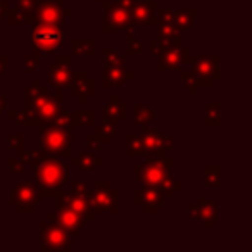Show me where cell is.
<instances>
[{"mask_svg":"<svg viewBox=\"0 0 252 252\" xmlns=\"http://www.w3.org/2000/svg\"><path fill=\"white\" fill-rule=\"evenodd\" d=\"M221 185V168L220 166H206V187L220 189Z\"/></svg>","mask_w":252,"mask_h":252,"instance_id":"29","label":"cell"},{"mask_svg":"<svg viewBox=\"0 0 252 252\" xmlns=\"http://www.w3.org/2000/svg\"><path fill=\"white\" fill-rule=\"evenodd\" d=\"M140 138L144 142L145 156H164L175 145L173 144V138L164 137L158 130H151V128L142 130Z\"/></svg>","mask_w":252,"mask_h":252,"instance_id":"14","label":"cell"},{"mask_svg":"<svg viewBox=\"0 0 252 252\" xmlns=\"http://www.w3.org/2000/svg\"><path fill=\"white\" fill-rule=\"evenodd\" d=\"M64 33L61 26L38 23L33 30V47L38 52H54L56 49L63 47Z\"/></svg>","mask_w":252,"mask_h":252,"instance_id":"7","label":"cell"},{"mask_svg":"<svg viewBox=\"0 0 252 252\" xmlns=\"http://www.w3.org/2000/svg\"><path fill=\"white\" fill-rule=\"evenodd\" d=\"M71 14V9H64L63 4L52 0H40L35 11V23L63 26L64 18Z\"/></svg>","mask_w":252,"mask_h":252,"instance_id":"11","label":"cell"},{"mask_svg":"<svg viewBox=\"0 0 252 252\" xmlns=\"http://www.w3.org/2000/svg\"><path fill=\"white\" fill-rule=\"evenodd\" d=\"M71 57L61 56L56 57V63L50 66L49 73H47V80L52 87L57 88V92H63L66 87H69L71 78H73V71H71Z\"/></svg>","mask_w":252,"mask_h":252,"instance_id":"12","label":"cell"},{"mask_svg":"<svg viewBox=\"0 0 252 252\" xmlns=\"http://www.w3.org/2000/svg\"><path fill=\"white\" fill-rule=\"evenodd\" d=\"M126 156L128 158H137V156H145L144 142L138 135L130 133L126 137Z\"/></svg>","mask_w":252,"mask_h":252,"instance_id":"26","label":"cell"},{"mask_svg":"<svg viewBox=\"0 0 252 252\" xmlns=\"http://www.w3.org/2000/svg\"><path fill=\"white\" fill-rule=\"evenodd\" d=\"M7 11V2H4V0H0V19L4 18V12Z\"/></svg>","mask_w":252,"mask_h":252,"instance_id":"43","label":"cell"},{"mask_svg":"<svg viewBox=\"0 0 252 252\" xmlns=\"http://www.w3.org/2000/svg\"><path fill=\"white\" fill-rule=\"evenodd\" d=\"M92 206L95 213H118V190L112 189L109 182H97Z\"/></svg>","mask_w":252,"mask_h":252,"instance_id":"10","label":"cell"},{"mask_svg":"<svg viewBox=\"0 0 252 252\" xmlns=\"http://www.w3.org/2000/svg\"><path fill=\"white\" fill-rule=\"evenodd\" d=\"M104 56V66H112V64H123V57L116 49H104L102 50Z\"/></svg>","mask_w":252,"mask_h":252,"instance_id":"35","label":"cell"},{"mask_svg":"<svg viewBox=\"0 0 252 252\" xmlns=\"http://www.w3.org/2000/svg\"><path fill=\"white\" fill-rule=\"evenodd\" d=\"M171 166L173 158L168 156H158L154 159H147L142 164L135 166V175H137L138 182L142 185L149 187H158L164 192L166 197H171L175 190H178L180 182L173 180L171 176Z\"/></svg>","mask_w":252,"mask_h":252,"instance_id":"2","label":"cell"},{"mask_svg":"<svg viewBox=\"0 0 252 252\" xmlns=\"http://www.w3.org/2000/svg\"><path fill=\"white\" fill-rule=\"evenodd\" d=\"M5 107H7V97H5V95L0 92V114L5 111Z\"/></svg>","mask_w":252,"mask_h":252,"instance_id":"41","label":"cell"},{"mask_svg":"<svg viewBox=\"0 0 252 252\" xmlns=\"http://www.w3.org/2000/svg\"><path fill=\"white\" fill-rule=\"evenodd\" d=\"M87 145H88V149H90V151H100V147H102L100 137H98L97 133L88 135V137H87Z\"/></svg>","mask_w":252,"mask_h":252,"instance_id":"40","label":"cell"},{"mask_svg":"<svg viewBox=\"0 0 252 252\" xmlns=\"http://www.w3.org/2000/svg\"><path fill=\"white\" fill-rule=\"evenodd\" d=\"M95 112L92 111H76L71 112V128L73 126H94Z\"/></svg>","mask_w":252,"mask_h":252,"instance_id":"27","label":"cell"},{"mask_svg":"<svg viewBox=\"0 0 252 252\" xmlns=\"http://www.w3.org/2000/svg\"><path fill=\"white\" fill-rule=\"evenodd\" d=\"M71 140H73L71 128L54 126L50 123L42 125V151L45 154L71 158Z\"/></svg>","mask_w":252,"mask_h":252,"instance_id":"5","label":"cell"},{"mask_svg":"<svg viewBox=\"0 0 252 252\" xmlns=\"http://www.w3.org/2000/svg\"><path fill=\"white\" fill-rule=\"evenodd\" d=\"M116 131H118V121H111V119H104V123H102V126L98 128L95 133L100 137L102 142H109L112 138V135H116Z\"/></svg>","mask_w":252,"mask_h":252,"instance_id":"30","label":"cell"},{"mask_svg":"<svg viewBox=\"0 0 252 252\" xmlns=\"http://www.w3.org/2000/svg\"><path fill=\"white\" fill-rule=\"evenodd\" d=\"M156 116H158V112H156L151 105L140 104V102L135 104V125L137 126L145 128V126H149V123H151L152 119H156Z\"/></svg>","mask_w":252,"mask_h":252,"instance_id":"25","label":"cell"},{"mask_svg":"<svg viewBox=\"0 0 252 252\" xmlns=\"http://www.w3.org/2000/svg\"><path fill=\"white\" fill-rule=\"evenodd\" d=\"M135 204L142 207L144 213H156L158 207L164 202V192L158 187L142 185V189L135 190Z\"/></svg>","mask_w":252,"mask_h":252,"instance_id":"15","label":"cell"},{"mask_svg":"<svg viewBox=\"0 0 252 252\" xmlns=\"http://www.w3.org/2000/svg\"><path fill=\"white\" fill-rule=\"evenodd\" d=\"M57 2H59V4H63V0H57Z\"/></svg>","mask_w":252,"mask_h":252,"instance_id":"44","label":"cell"},{"mask_svg":"<svg viewBox=\"0 0 252 252\" xmlns=\"http://www.w3.org/2000/svg\"><path fill=\"white\" fill-rule=\"evenodd\" d=\"M73 164L76 166L80 171H95L98 166L104 164V159L97 158V156L90 154V152H83V154L76 156L73 159Z\"/></svg>","mask_w":252,"mask_h":252,"instance_id":"22","label":"cell"},{"mask_svg":"<svg viewBox=\"0 0 252 252\" xmlns=\"http://www.w3.org/2000/svg\"><path fill=\"white\" fill-rule=\"evenodd\" d=\"M16 2H18L16 7L28 18V21L35 23V11H36V5H38L40 0H16Z\"/></svg>","mask_w":252,"mask_h":252,"instance_id":"31","label":"cell"},{"mask_svg":"<svg viewBox=\"0 0 252 252\" xmlns=\"http://www.w3.org/2000/svg\"><path fill=\"white\" fill-rule=\"evenodd\" d=\"M220 121H221L220 104H218V102H214V104H206V125L218 126Z\"/></svg>","mask_w":252,"mask_h":252,"instance_id":"32","label":"cell"},{"mask_svg":"<svg viewBox=\"0 0 252 252\" xmlns=\"http://www.w3.org/2000/svg\"><path fill=\"white\" fill-rule=\"evenodd\" d=\"M69 87L73 95H76V97H90V95L95 94V80L88 78V74L85 71L73 73Z\"/></svg>","mask_w":252,"mask_h":252,"instance_id":"20","label":"cell"},{"mask_svg":"<svg viewBox=\"0 0 252 252\" xmlns=\"http://www.w3.org/2000/svg\"><path fill=\"white\" fill-rule=\"evenodd\" d=\"M197 11L195 9H180V11H175V28L178 33L187 32L190 26L195 21Z\"/></svg>","mask_w":252,"mask_h":252,"instance_id":"24","label":"cell"},{"mask_svg":"<svg viewBox=\"0 0 252 252\" xmlns=\"http://www.w3.org/2000/svg\"><path fill=\"white\" fill-rule=\"evenodd\" d=\"M189 63L192 64V73L197 78H209L218 80L220 78V63L218 56H197L189 57Z\"/></svg>","mask_w":252,"mask_h":252,"instance_id":"16","label":"cell"},{"mask_svg":"<svg viewBox=\"0 0 252 252\" xmlns=\"http://www.w3.org/2000/svg\"><path fill=\"white\" fill-rule=\"evenodd\" d=\"M7 63H9V57L7 56H2V57H0V74H2L5 71V66H7Z\"/></svg>","mask_w":252,"mask_h":252,"instance_id":"42","label":"cell"},{"mask_svg":"<svg viewBox=\"0 0 252 252\" xmlns=\"http://www.w3.org/2000/svg\"><path fill=\"white\" fill-rule=\"evenodd\" d=\"M40 63H42V59H40V54L38 52L32 54V56H26L25 57V69L30 71V73H33V71L38 69Z\"/></svg>","mask_w":252,"mask_h":252,"instance_id":"38","label":"cell"},{"mask_svg":"<svg viewBox=\"0 0 252 252\" xmlns=\"http://www.w3.org/2000/svg\"><path fill=\"white\" fill-rule=\"evenodd\" d=\"M42 251H71L69 235L64 228H61L56 221H42Z\"/></svg>","mask_w":252,"mask_h":252,"instance_id":"8","label":"cell"},{"mask_svg":"<svg viewBox=\"0 0 252 252\" xmlns=\"http://www.w3.org/2000/svg\"><path fill=\"white\" fill-rule=\"evenodd\" d=\"M9 168H11V173H14V175H23L25 173V162L19 158H11L9 159Z\"/></svg>","mask_w":252,"mask_h":252,"instance_id":"39","label":"cell"},{"mask_svg":"<svg viewBox=\"0 0 252 252\" xmlns=\"http://www.w3.org/2000/svg\"><path fill=\"white\" fill-rule=\"evenodd\" d=\"M40 202L38 183L25 182L18 183L9 197V204L16 207L18 213H32L33 207Z\"/></svg>","mask_w":252,"mask_h":252,"instance_id":"9","label":"cell"},{"mask_svg":"<svg viewBox=\"0 0 252 252\" xmlns=\"http://www.w3.org/2000/svg\"><path fill=\"white\" fill-rule=\"evenodd\" d=\"M71 50L74 56H95V42L94 40H74L71 43Z\"/></svg>","mask_w":252,"mask_h":252,"instance_id":"28","label":"cell"},{"mask_svg":"<svg viewBox=\"0 0 252 252\" xmlns=\"http://www.w3.org/2000/svg\"><path fill=\"white\" fill-rule=\"evenodd\" d=\"M126 116V105L119 102L118 95H112L109 104L104 107V119H111V121H119Z\"/></svg>","mask_w":252,"mask_h":252,"instance_id":"23","label":"cell"},{"mask_svg":"<svg viewBox=\"0 0 252 252\" xmlns=\"http://www.w3.org/2000/svg\"><path fill=\"white\" fill-rule=\"evenodd\" d=\"M189 216L190 220H202L206 228H213L214 221L218 220V206L213 200L200 197L197 204H192L189 207Z\"/></svg>","mask_w":252,"mask_h":252,"instance_id":"18","label":"cell"},{"mask_svg":"<svg viewBox=\"0 0 252 252\" xmlns=\"http://www.w3.org/2000/svg\"><path fill=\"white\" fill-rule=\"evenodd\" d=\"M57 207H69L74 213H78L85 221H94L95 220V211L92 206V195L88 190L87 183L76 182L71 185L69 192H61L57 193Z\"/></svg>","mask_w":252,"mask_h":252,"instance_id":"4","label":"cell"},{"mask_svg":"<svg viewBox=\"0 0 252 252\" xmlns=\"http://www.w3.org/2000/svg\"><path fill=\"white\" fill-rule=\"evenodd\" d=\"M190 57V50L183 49L182 45L176 47H168L159 54V71H166V69H180L185 63H189Z\"/></svg>","mask_w":252,"mask_h":252,"instance_id":"17","label":"cell"},{"mask_svg":"<svg viewBox=\"0 0 252 252\" xmlns=\"http://www.w3.org/2000/svg\"><path fill=\"white\" fill-rule=\"evenodd\" d=\"M47 220L56 221L61 228L66 230L67 235H80L81 228L87 224V221L80 216L78 213H74L69 207H57V213H50L47 214Z\"/></svg>","mask_w":252,"mask_h":252,"instance_id":"13","label":"cell"},{"mask_svg":"<svg viewBox=\"0 0 252 252\" xmlns=\"http://www.w3.org/2000/svg\"><path fill=\"white\" fill-rule=\"evenodd\" d=\"M23 147H25V135H21V133L9 135V149H11L12 152L19 154V152L23 151Z\"/></svg>","mask_w":252,"mask_h":252,"instance_id":"36","label":"cell"},{"mask_svg":"<svg viewBox=\"0 0 252 252\" xmlns=\"http://www.w3.org/2000/svg\"><path fill=\"white\" fill-rule=\"evenodd\" d=\"M182 80L185 83V87L189 88L190 95H195L197 90H199V81H197V76L193 73H187V71H182Z\"/></svg>","mask_w":252,"mask_h":252,"instance_id":"34","label":"cell"},{"mask_svg":"<svg viewBox=\"0 0 252 252\" xmlns=\"http://www.w3.org/2000/svg\"><path fill=\"white\" fill-rule=\"evenodd\" d=\"M33 168H35V178L38 183L40 197H56L64 183H67L69 180L67 166L61 159L52 158V156L45 154L42 161Z\"/></svg>","mask_w":252,"mask_h":252,"instance_id":"3","label":"cell"},{"mask_svg":"<svg viewBox=\"0 0 252 252\" xmlns=\"http://www.w3.org/2000/svg\"><path fill=\"white\" fill-rule=\"evenodd\" d=\"M63 92L57 95H49V90L42 87V81L33 80L32 85L25 92V109L40 121V126L50 123L63 111Z\"/></svg>","mask_w":252,"mask_h":252,"instance_id":"1","label":"cell"},{"mask_svg":"<svg viewBox=\"0 0 252 252\" xmlns=\"http://www.w3.org/2000/svg\"><path fill=\"white\" fill-rule=\"evenodd\" d=\"M135 23H144V25H156L158 23V2L149 0V2H140L137 0L131 7Z\"/></svg>","mask_w":252,"mask_h":252,"instance_id":"19","label":"cell"},{"mask_svg":"<svg viewBox=\"0 0 252 252\" xmlns=\"http://www.w3.org/2000/svg\"><path fill=\"white\" fill-rule=\"evenodd\" d=\"M133 73L126 71L123 64H112V66H105V73L102 78V85L104 87H123L126 80H131Z\"/></svg>","mask_w":252,"mask_h":252,"instance_id":"21","label":"cell"},{"mask_svg":"<svg viewBox=\"0 0 252 252\" xmlns=\"http://www.w3.org/2000/svg\"><path fill=\"white\" fill-rule=\"evenodd\" d=\"M104 25L102 30L105 33L111 32H128V30H133L135 19L131 14V7H126L121 2H109L104 0Z\"/></svg>","mask_w":252,"mask_h":252,"instance_id":"6","label":"cell"},{"mask_svg":"<svg viewBox=\"0 0 252 252\" xmlns=\"http://www.w3.org/2000/svg\"><path fill=\"white\" fill-rule=\"evenodd\" d=\"M7 18H9V23H11V25H30L28 18H26V16L23 14V12L19 11L18 7L9 9V11H7Z\"/></svg>","mask_w":252,"mask_h":252,"instance_id":"37","label":"cell"},{"mask_svg":"<svg viewBox=\"0 0 252 252\" xmlns=\"http://www.w3.org/2000/svg\"><path fill=\"white\" fill-rule=\"evenodd\" d=\"M45 156V152L43 151H32V152H25L21 151L18 154V158L21 159L25 164H30V166H36L40 161H42V158Z\"/></svg>","mask_w":252,"mask_h":252,"instance_id":"33","label":"cell"}]
</instances>
